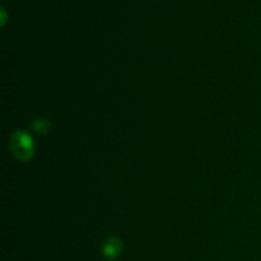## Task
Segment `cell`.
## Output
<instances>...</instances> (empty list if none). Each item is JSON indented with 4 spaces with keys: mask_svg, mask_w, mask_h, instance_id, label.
Returning a JSON list of instances; mask_svg holds the SVG:
<instances>
[{
    "mask_svg": "<svg viewBox=\"0 0 261 261\" xmlns=\"http://www.w3.org/2000/svg\"><path fill=\"white\" fill-rule=\"evenodd\" d=\"M10 150L20 161H28L35 153L33 139L24 132H17L12 135L9 142Z\"/></svg>",
    "mask_w": 261,
    "mask_h": 261,
    "instance_id": "6da1fadb",
    "label": "cell"
},
{
    "mask_svg": "<svg viewBox=\"0 0 261 261\" xmlns=\"http://www.w3.org/2000/svg\"><path fill=\"white\" fill-rule=\"evenodd\" d=\"M122 249V242L120 241L117 237H110L106 242H105L103 247H102V252L105 256L110 260H115L121 255Z\"/></svg>",
    "mask_w": 261,
    "mask_h": 261,
    "instance_id": "7a4b0ae2",
    "label": "cell"
},
{
    "mask_svg": "<svg viewBox=\"0 0 261 261\" xmlns=\"http://www.w3.org/2000/svg\"><path fill=\"white\" fill-rule=\"evenodd\" d=\"M32 127L37 133H46L50 129V122L45 119H37L32 122Z\"/></svg>",
    "mask_w": 261,
    "mask_h": 261,
    "instance_id": "3957f363",
    "label": "cell"
}]
</instances>
